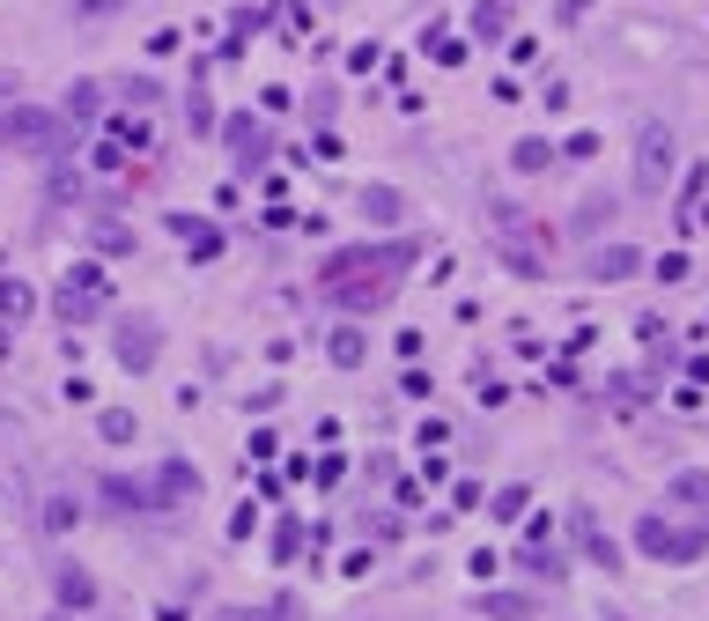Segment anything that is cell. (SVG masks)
I'll use <instances>...</instances> for the list:
<instances>
[{
	"instance_id": "obj_15",
	"label": "cell",
	"mask_w": 709,
	"mask_h": 621,
	"mask_svg": "<svg viewBox=\"0 0 709 621\" xmlns=\"http://www.w3.org/2000/svg\"><path fill=\"white\" fill-rule=\"evenodd\" d=\"M325 355H333L341 371H355V363H363V355H369V341H363V333H355V325H333V341H325Z\"/></svg>"
},
{
	"instance_id": "obj_5",
	"label": "cell",
	"mask_w": 709,
	"mask_h": 621,
	"mask_svg": "<svg viewBox=\"0 0 709 621\" xmlns=\"http://www.w3.org/2000/svg\"><path fill=\"white\" fill-rule=\"evenodd\" d=\"M665 178H673V133H665V126H643V141H636V193H665Z\"/></svg>"
},
{
	"instance_id": "obj_22",
	"label": "cell",
	"mask_w": 709,
	"mask_h": 621,
	"mask_svg": "<svg viewBox=\"0 0 709 621\" xmlns=\"http://www.w3.org/2000/svg\"><path fill=\"white\" fill-rule=\"evenodd\" d=\"M525 503H533V489H503L488 511H495V518H525Z\"/></svg>"
},
{
	"instance_id": "obj_19",
	"label": "cell",
	"mask_w": 709,
	"mask_h": 621,
	"mask_svg": "<svg viewBox=\"0 0 709 621\" xmlns=\"http://www.w3.org/2000/svg\"><path fill=\"white\" fill-rule=\"evenodd\" d=\"M511 163H517V171H547V163H555V149H547V141H517Z\"/></svg>"
},
{
	"instance_id": "obj_13",
	"label": "cell",
	"mask_w": 709,
	"mask_h": 621,
	"mask_svg": "<svg viewBox=\"0 0 709 621\" xmlns=\"http://www.w3.org/2000/svg\"><path fill=\"white\" fill-rule=\"evenodd\" d=\"M355 207H363L369 223H399V215H407V200L391 193V185H363V200H355Z\"/></svg>"
},
{
	"instance_id": "obj_11",
	"label": "cell",
	"mask_w": 709,
	"mask_h": 621,
	"mask_svg": "<svg viewBox=\"0 0 709 621\" xmlns=\"http://www.w3.org/2000/svg\"><path fill=\"white\" fill-rule=\"evenodd\" d=\"M30 311H37V289H30V281H8V274H0V325H23Z\"/></svg>"
},
{
	"instance_id": "obj_12",
	"label": "cell",
	"mask_w": 709,
	"mask_h": 621,
	"mask_svg": "<svg viewBox=\"0 0 709 621\" xmlns=\"http://www.w3.org/2000/svg\"><path fill=\"white\" fill-rule=\"evenodd\" d=\"M171 229L200 251V259H215V251H222V229H215V223H200V215H171Z\"/></svg>"
},
{
	"instance_id": "obj_25",
	"label": "cell",
	"mask_w": 709,
	"mask_h": 621,
	"mask_svg": "<svg viewBox=\"0 0 709 621\" xmlns=\"http://www.w3.org/2000/svg\"><path fill=\"white\" fill-rule=\"evenodd\" d=\"M8 341H15V325H0V363H8Z\"/></svg>"
},
{
	"instance_id": "obj_14",
	"label": "cell",
	"mask_w": 709,
	"mask_h": 621,
	"mask_svg": "<svg viewBox=\"0 0 709 621\" xmlns=\"http://www.w3.org/2000/svg\"><path fill=\"white\" fill-rule=\"evenodd\" d=\"M673 503H695V511L709 518V473L702 467H680V473H673Z\"/></svg>"
},
{
	"instance_id": "obj_18",
	"label": "cell",
	"mask_w": 709,
	"mask_h": 621,
	"mask_svg": "<svg viewBox=\"0 0 709 621\" xmlns=\"http://www.w3.org/2000/svg\"><path fill=\"white\" fill-rule=\"evenodd\" d=\"M613 215H621V207H613V200H606V193H591V200H584V207H577V229H606V223H613Z\"/></svg>"
},
{
	"instance_id": "obj_2",
	"label": "cell",
	"mask_w": 709,
	"mask_h": 621,
	"mask_svg": "<svg viewBox=\"0 0 709 621\" xmlns=\"http://www.w3.org/2000/svg\"><path fill=\"white\" fill-rule=\"evenodd\" d=\"M636 547L651 555V563H702V547H709V518L680 533V525H665L658 511H651V518L636 525Z\"/></svg>"
},
{
	"instance_id": "obj_9",
	"label": "cell",
	"mask_w": 709,
	"mask_h": 621,
	"mask_svg": "<svg viewBox=\"0 0 709 621\" xmlns=\"http://www.w3.org/2000/svg\"><path fill=\"white\" fill-rule=\"evenodd\" d=\"M591 281H629V274H643V251L636 245H606V251H591Z\"/></svg>"
},
{
	"instance_id": "obj_24",
	"label": "cell",
	"mask_w": 709,
	"mask_h": 621,
	"mask_svg": "<svg viewBox=\"0 0 709 621\" xmlns=\"http://www.w3.org/2000/svg\"><path fill=\"white\" fill-rule=\"evenodd\" d=\"M267 621H296V599H273V607H267Z\"/></svg>"
},
{
	"instance_id": "obj_10",
	"label": "cell",
	"mask_w": 709,
	"mask_h": 621,
	"mask_svg": "<svg viewBox=\"0 0 709 621\" xmlns=\"http://www.w3.org/2000/svg\"><path fill=\"white\" fill-rule=\"evenodd\" d=\"M481 614H488V621H539V599H525V592H481Z\"/></svg>"
},
{
	"instance_id": "obj_4",
	"label": "cell",
	"mask_w": 709,
	"mask_h": 621,
	"mask_svg": "<svg viewBox=\"0 0 709 621\" xmlns=\"http://www.w3.org/2000/svg\"><path fill=\"white\" fill-rule=\"evenodd\" d=\"M111 355H119L133 377H148V371H155V355H163V325H155V319H119V325H111Z\"/></svg>"
},
{
	"instance_id": "obj_8",
	"label": "cell",
	"mask_w": 709,
	"mask_h": 621,
	"mask_svg": "<svg viewBox=\"0 0 709 621\" xmlns=\"http://www.w3.org/2000/svg\"><path fill=\"white\" fill-rule=\"evenodd\" d=\"M52 599L74 607V614H89V607H97V577L82 570V563H60V570H52Z\"/></svg>"
},
{
	"instance_id": "obj_21",
	"label": "cell",
	"mask_w": 709,
	"mask_h": 621,
	"mask_svg": "<svg viewBox=\"0 0 709 621\" xmlns=\"http://www.w3.org/2000/svg\"><path fill=\"white\" fill-rule=\"evenodd\" d=\"M74 8V23H104V15H119L126 0H67Z\"/></svg>"
},
{
	"instance_id": "obj_16",
	"label": "cell",
	"mask_w": 709,
	"mask_h": 621,
	"mask_svg": "<svg viewBox=\"0 0 709 621\" xmlns=\"http://www.w3.org/2000/svg\"><path fill=\"white\" fill-rule=\"evenodd\" d=\"M577 540H584V555L599 563V570H621V547H613V540H606V533H599L591 518H577Z\"/></svg>"
},
{
	"instance_id": "obj_17",
	"label": "cell",
	"mask_w": 709,
	"mask_h": 621,
	"mask_svg": "<svg viewBox=\"0 0 709 621\" xmlns=\"http://www.w3.org/2000/svg\"><path fill=\"white\" fill-rule=\"evenodd\" d=\"M97 429H104V445H133V415H126V407H104Z\"/></svg>"
},
{
	"instance_id": "obj_1",
	"label": "cell",
	"mask_w": 709,
	"mask_h": 621,
	"mask_svg": "<svg viewBox=\"0 0 709 621\" xmlns=\"http://www.w3.org/2000/svg\"><path fill=\"white\" fill-rule=\"evenodd\" d=\"M421 259L415 237H391V245H341L333 259L319 267V297L341 303V311H385L399 274Z\"/></svg>"
},
{
	"instance_id": "obj_20",
	"label": "cell",
	"mask_w": 709,
	"mask_h": 621,
	"mask_svg": "<svg viewBox=\"0 0 709 621\" xmlns=\"http://www.w3.org/2000/svg\"><path fill=\"white\" fill-rule=\"evenodd\" d=\"M67 111H74V119H97V111H104V89H97V82H82V89L67 97Z\"/></svg>"
},
{
	"instance_id": "obj_7",
	"label": "cell",
	"mask_w": 709,
	"mask_h": 621,
	"mask_svg": "<svg viewBox=\"0 0 709 621\" xmlns=\"http://www.w3.org/2000/svg\"><path fill=\"white\" fill-rule=\"evenodd\" d=\"M222 141H229V163H237V171H267V126L259 119H229L222 126Z\"/></svg>"
},
{
	"instance_id": "obj_3",
	"label": "cell",
	"mask_w": 709,
	"mask_h": 621,
	"mask_svg": "<svg viewBox=\"0 0 709 621\" xmlns=\"http://www.w3.org/2000/svg\"><path fill=\"white\" fill-rule=\"evenodd\" d=\"M0 133H8L15 149H30V156H60V149H74V133H60V119H52V111H37V104H15V111L0 119Z\"/></svg>"
},
{
	"instance_id": "obj_6",
	"label": "cell",
	"mask_w": 709,
	"mask_h": 621,
	"mask_svg": "<svg viewBox=\"0 0 709 621\" xmlns=\"http://www.w3.org/2000/svg\"><path fill=\"white\" fill-rule=\"evenodd\" d=\"M141 489H148V511H178V503H193V496H200V473L171 459V467H155V473H148Z\"/></svg>"
},
{
	"instance_id": "obj_23",
	"label": "cell",
	"mask_w": 709,
	"mask_h": 621,
	"mask_svg": "<svg viewBox=\"0 0 709 621\" xmlns=\"http://www.w3.org/2000/svg\"><path fill=\"white\" fill-rule=\"evenodd\" d=\"M119 89H126L133 104H155V97H163V82H155V75H133V82H119Z\"/></svg>"
}]
</instances>
